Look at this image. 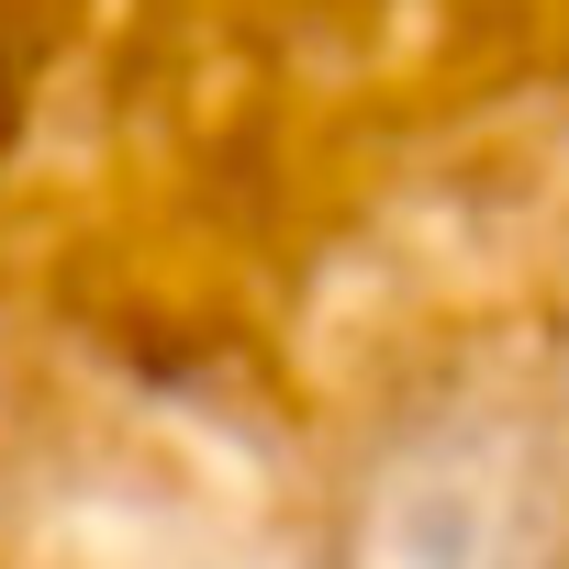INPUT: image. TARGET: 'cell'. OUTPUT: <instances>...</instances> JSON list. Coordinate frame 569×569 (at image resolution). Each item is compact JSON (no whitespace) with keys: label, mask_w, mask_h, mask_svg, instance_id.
<instances>
[{"label":"cell","mask_w":569,"mask_h":569,"mask_svg":"<svg viewBox=\"0 0 569 569\" xmlns=\"http://www.w3.org/2000/svg\"><path fill=\"white\" fill-rule=\"evenodd\" d=\"M569 513L502 413H425L358 469L347 569H558Z\"/></svg>","instance_id":"1"}]
</instances>
